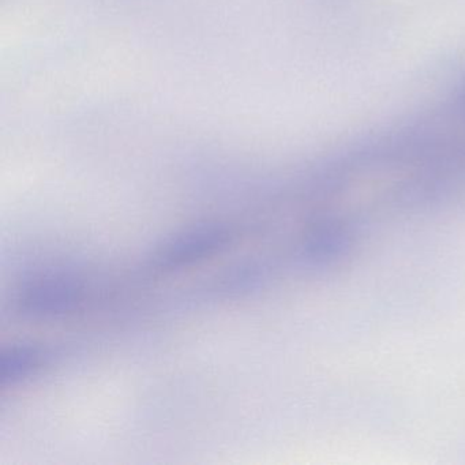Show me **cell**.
Wrapping results in <instances>:
<instances>
[{"instance_id": "1", "label": "cell", "mask_w": 465, "mask_h": 465, "mask_svg": "<svg viewBox=\"0 0 465 465\" xmlns=\"http://www.w3.org/2000/svg\"><path fill=\"white\" fill-rule=\"evenodd\" d=\"M235 241V230L228 225H200L160 246L152 255L151 268L163 273L190 268L227 252Z\"/></svg>"}, {"instance_id": "2", "label": "cell", "mask_w": 465, "mask_h": 465, "mask_svg": "<svg viewBox=\"0 0 465 465\" xmlns=\"http://www.w3.org/2000/svg\"><path fill=\"white\" fill-rule=\"evenodd\" d=\"M84 301V287L69 276L40 277L29 282L18 295L20 312L32 318L69 314Z\"/></svg>"}, {"instance_id": "3", "label": "cell", "mask_w": 465, "mask_h": 465, "mask_svg": "<svg viewBox=\"0 0 465 465\" xmlns=\"http://www.w3.org/2000/svg\"><path fill=\"white\" fill-rule=\"evenodd\" d=\"M45 350L32 345H20L4 351L0 359V382L13 386L28 380L47 363Z\"/></svg>"}]
</instances>
